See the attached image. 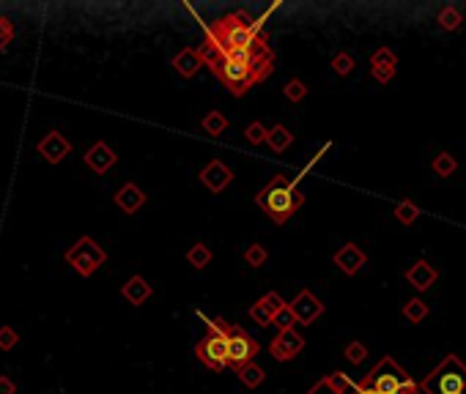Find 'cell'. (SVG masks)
<instances>
[{
	"label": "cell",
	"mask_w": 466,
	"mask_h": 394,
	"mask_svg": "<svg viewBox=\"0 0 466 394\" xmlns=\"http://www.w3.org/2000/svg\"><path fill=\"white\" fill-rule=\"evenodd\" d=\"M263 41H269V38L260 30V22L252 19L247 11H233L206 27L198 55H201V60H206L209 55H220L228 49H247V47L263 44Z\"/></svg>",
	"instance_id": "1"
},
{
	"label": "cell",
	"mask_w": 466,
	"mask_h": 394,
	"mask_svg": "<svg viewBox=\"0 0 466 394\" xmlns=\"http://www.w3.org/2000/svg\"><path fill=\"white\" fill-rule=\"evenodd\" d=\"M203 63L214 71V77L231 91L233 96H244L252 85L263 82L274 71V63H244V60H233L228 55H214Z\"/></svg>",
	"instance_id": "2"
},
{
	"label": "cell",
	"mask_w": 466,
	"mask_h": 394,
	"mask_svg": "<svg viewBox=\"0 0 466 394\" xmlns=\"http://www.w3.org/2000/svg\"><path fill=\"white\" fill-rule=\"evenodd\" d=\"M255 200H258L260 211H266L274 224H282L302 208L304 195L296 189V181H288L285 176H274L271 184L263 187Z\"/></svg>",
	"instance_id": "3"
},
{
	"label": "cell",
	"mask_w": 466,
	"mask_h": 394,
	"mask_svg": "<svg viewBox=\"0 0 466 394\" xmlns=\"http://www.w3.org/2000/svg\"><path fill=\"white\" fill-rule=\"evenodd\" d=\"M362 384H368L376 394H423L420 386L406 375V370L395 362V359H381L365 378Z\"/></svg>",
	"instance_id": "4"
},
{
	"label": "cell",
	"mask_w": 466,
	"mask_h": 394,
	"mask_svg": "<svg viewBox=\"0 0 466 394\" xmlns=\"http://www.w3.org/2000/svg\"><path fill=\"white\" fill-rule=\"evenodd\" d=\"M423 394H466V364L458 356H445L420 384Z\"/></svg>",
	"instance_id": "5"
},
{
	"label": "cell",
	"mask_w": 466,
	"mask_h": 394,
	"mask_svg": "<svg viewBox=\"0 0 466 394\" xmlns=\"http://www.w3.org/2000/svg\"><path fill=\"white\" fill-rule=\"evenodd\" d=\"M66 263L80 274V277H91L102 263H104V249L91 238V235H82L71 249H66Z\"/></svg>",
	"instance_id": "6"
},
{
	"label": "cell",
	"mask_w": 466,
	"mask_h": 394,
	"mask_svg": "<svg viewBox=\"0 0 466 394\" xmlns=\"http://www.w3.org/2000/svg\"><path fill=\"white\" fill-rule=\"evenodd\" d=\"M195 356H198L209 370H214V373L225 370V367H228V337H220V334H212V332H209V334L198 343Z\"/></svg>",
	"instance_id": "7"
},
{
	"label": "cell",
	"mask_w": 466,
	"mask_h": 394,
	"mask_svg": "<svg viewBox=\"0 0 466 394\" xmlns=\"http://www.w3.org/2000/svg\"><path fill=\"white\" fill-rule=\"evenodd\" d=\"M258 351H260V345H258L252 337H247V334L236 326L233 334L228 337V364L238 370V367L249 364V362L258 356Z\"/></svg>",
	"instance_id": "8"
},
{
	"label": "cell",
	"mask_w": 466,
	"mask_h": 394,
	"mask_svg": "<svg viewBox=\"0 0 466 394\" xmlns=\"http://www.w3.org/2000/svg\"><path fill=\"white\" fill-rule=\"evenodd\" d=\"M302 348H304V337H302L299 332H293V329H285V332H280V334L271 340L269 354H271L277 362H291L293 356H299Z\"/></svg>",
	"instance_id": "9"
},
{
	"label": "cell",
	"mask_w": 466,
	"mask_h": 394,
	"mask_svg": "<svg viewBox=\"0 0 466 394\" xmlns=\"http://www.w3.org/2000/svg\"><path fill=\"white\" fill-rule=\"evenodd\" d=\"M288 310L293 312V321L302 323V326H310L315 318L324 315V304H321L310 290H302V293L288 304Z\"/></svg>",
	"instance_id": "10"
},
{
	"label": "cell",
	"mask_w": 466,
	"mask_h": 394,
	"mask_svg": "<svg viewBox=\"0 0 466 394\" xmlns=\"http://www.w3.org/2000/svg\"><path fill=\"white\" fill-rule=\"evenodd\" d=\"M38 154L49 162V165H58V162H63V157L71 151V143L60 135V132H49L44 140H38Z\"/></svg>",
	"instance_id": "11"
},
{
	"label": "cell",
	"mask_w": 466,
	"mask_h": 394,
	"mask_svg": "<svg viewBox=\"0 0 466 394\" xmlns=\"http://www.w3.org/2000/svg\"><path fill=\"white\" fill-rule=\"evenodd\" d=\"M118 162V154L107 146V143H93L88 151H85V165L93 170V173H107L113 165Z\"/></svg>",
	"instance_id": "12"
},
{
	"label": "cell",
	"mask_w": 466,
	"mask_h": 394,
	"mask_svg": "<svg viewBox=\"0 0 466 394\" xmlns=\"http://www.w3.org/2000/svg\"><path fill=\"white\" fill-rule=\"evenodd\" d=\"M201 181H203V187H209L212 192H223L233 181V173L228 165H223L220 159H214V162H209V165L201 170Z\"/></svg>",
	"instance_id": "13"
},
{
	"label": "cell",
	"mask_w": 466,
	"mask_h": 394,
	"mask_svg": "<svg viewBox=\"0 0 466 394\" xmlns=\"http://www.w3.org/2000/svg\"><path fill=\"white\" fill-rule=\"evenodd\" d=\"M335 266H337L343 274L354 277V274L365 266V252H362L357 244H346V246H340V249L335 252Z\"/></svg>",
	"instance_id": "14"
},
{
	"label": "cell",
	"mask_w": 466,
	"mask_h": 394,
	"mask_svg": "<svg viewBox=\"0 0 466 394\" xmlns=\"http://www.w3.org/2000/svg\"><path fill=\"white\" fill-rule=\"evenodd\" d=\"M406 279H409V285H414L417 290H428V288L439 279V271H436L428 260H417V263L406 271Z\"/></svg>",
	"instance_id": "15"
},
{
	"label": "cell",
	"mask_w": 466,
	"mask_h": 394,
	"mask_svg": "<svg viewBox=\"0 0 466 394\" xmlns=\"http://www.w3.org/2000/svg\"><path fill=\"white\" fill-rule=\"evenodd\" d=\"M115 205H118L124 213H135L137 208L146 205V195H143V189H140L137 184H124V187L118 189V195H115Z\"/></svg>",
	"instance_id": "16"
},
{
	"label": "cell",
	"mask_w": 466,
	"mask_h": 394,
	"mask_svg": "<svg viewBox=\"0 0 466 394\" xmlns=\"http://www.w3.org/2000/svg\"><path fill=\"white\" fill-rule=\"evenodd\" d=\"M351 389H354V384L343 373H332V375L321 378L307 394H351Z\"/></svg>",
	"instance_id": "17"
},
{
	"label": "cell",
	"mask_w": 466,
	"mask_h": 394,
	"mask_svg": "<svg viewBox=\"0 0 466 394\" xmlns=\"http://www.w3.org/2000/svg\"><path fill=\"white\" fill-rule=\"evenodd\" d=\"M201 66H203V60H201L198 49H181V52L173 58V69H176L181 77H195Z\"/></svg>",
	"instance_id": "18"
},
{
	"label": "cell",
	"mask_w": 466,
	"mask_h": 394,
	"mask_svg": "<svg viewBox=\"0 0 466 394\" xmlns=\"http://www.w3.org/2000/svg\"><path fill=\"white\" fill-rule=\"evenodd\" d=\"M124 299H126L129 304L140 307L143 301H148V299H151V285H148L143 277H132V279L124 285Z\"/></svg>",
	"instance_id": "19"
},
{
	"label": "cell",
	"mask_w": 466,
	"mask_h": 394,
	"mask_svg": "<svg viewBox=\"0 0 466 394\" xmlns=\"http://www.w3.org/2000/svg\"><path fill=\"white\" fill-rule=\"evenodd\" d=\"M266 143H269V148L274 151V154H282L285 148H291V143H293V135L282 126V124H277V126H271L269 132H266Z\"/></svg>",
	"instance_id": "20"
},
{
	"label": "cell",
	"mask_w": 466,
	"mask_h": 394,
	"mask_svg": "<svg viewBox=\"0 0 466 394\" xmlns=\"http://www.w3.org/2000/svg\"><path fill=\"white\" fill-rule=\"evenodd\" d=\"M420 213H423V211H420V205H417V202H412V200H401V202L395 205V219H398L401 224H406V227H409V224H414V222L420 219Z\"/></svg>",
	"instance_id": "21"
},
{
	"label": "cell",
	"mask_w": 466,
	"mask_h": 394,
	"mask_svg": "<svg viewBox=\"0 0 466 394\" xmlns=\"http://www.w3.org/2000/svg\"><path fill=\"white\" fill-rule=\"evenodd\" d=\"M236 373H238V381H241L247 389L260 386V384H263V378H266V373H263L258 364H252V362H249V364H244V367H238Z\"/></svg>",
	"instance_id": "22"
},
{
	"label": "cell",
	"mask_w": 466,
	"mask_h": 394,
	"mask_svg": "<svg viewBox=\"0 0 466 394\" xmlns=\"http://www.w3.org/2000/svg\"><path fill=\"white\" fill-rule=\"evenodd\" d=\"M225 129H228V118H225L223 113L212 110L209 115H203V132H206L209 137H220Z\"/></svg>",
	"instance_id": "23"
},
{
	"label": "cell",
	"mask_w": 466,
	"mask_h": 394,
	"mask_svg": "<svg viewBox=\"0 0 466 394\" xmlns=\"http://www.w3.org/2000/svg\"><path fill=\"white\" fill-rule=\"evenodd\" d=\"M456 170H458V162H456V157H453V154L442 151V154H436V157H434V173H436L439 178H450Z\"/></svg>",
	"instance_id": "24"
},
{
	"label": "cell",
	"mask_w": 466,
	"mask_h": 394,
	"mask_svg": "<svg viewBox=\"0 0 466 394\" xmlns=\"http://www.w3.org/2000/svg\"><path fill=\"white\" fill-rule=\"evenodd\" d=\"M403 318L412 321V323H423L428 318V304L423 299H412L403 304Z\"/></svg>",
	"instance_id": "25"
},
{
	"label": "cell",
	"mask_w": 466,
	"mask_h": 394,
	"mask_svg": "<svg viewBox=\"0 0 466 394\" xmlns=\"http://www.w3.org/2000/svg\"><path fill=\"white\" fill-rule=\"evenodd\" d=\"M439 25H442V30H458L464 25V14L458 8H453V5H445L439 11Z\"/></svg>",
	"instance_id": "26"
},
{
	"label": "cell",
	"mask_w": 466,
	"mask_h": 394,
	"mask_svg": "<svg viewBox=\"0 0 466 394\" xmlns=\"http://www.w3.org/2000/svg\"><path fill=\"white\" fill-rule=\"evenodd\" d=\"M379 66V69H398V55L390 49V47H379L373 55H370V69Z\"/></svg>",
	"instance_id": "27"
},
{
	"label": "cell",
	"mask_w": 466,
	"mask_h": 394,
	"mask_svg": "<svg viewBox=\"0 0 466 394\" xmlns=\"http://www.w3.org/2000/svg\"><path fill=\"white\" fill-rule=\"evenodd\" d=\"M187 260L195 266V268H206L212 263V249L203 246V244H195L190 252H187Z\"/></svg>",
	"instance_id": "28"
},
{
	"label": "cell",
	"mask_w": 466,
	"mask_h": 394,
	"mask_svg": "<svg viewBox=\"0 0 466 394\" xmlns=\"http://www.w3.org/2000/svg\"><path fill=\"white\" fill-rule=\"evenodd\" d=\"M244 260H247V266H252V268H260V266L269 260V252H266V246H260V244H252V246H247V252H244Z\"/></svg>",
	"instance_id": "29"
},
{
	"label": "cell",
	"mask_w": 466,
	"mask_h": 394,
	"mask_svg": "<svg viewBox=\"0 0 466 394\" xmlns=\"http://www.w3.org/2000/svg\"><path fill=\"white\" fill-rule=\"evenodd\" d=\"M332 69H335V74L346 77V74L354 71V58H351L348 52H337V55L332 58Z\"/></svg>",
	"instance_id": "30"
},
{
	"label": "cell",
	"mask_w": 466,
	"mask_h": 394,
	"mask_svg": "<svg viewBox=\"0 0 466 394\" xmlns=\"http://www.w3.org/2000/svg\"><path fill=\"white\" fill-rule=\"evenodd\" d=\"M282 93H285V99H291V102H302V99L307 96V85H304L302 80H288L285 88H282Z\"/></svg>",
	"instance_id": "31"
},
{
	"label": "cell",
	"mask_w": 466,
	"mask_h": 394,
	"mask_svg": "<svg viewBox=\"0 0 466 394\" xmlns=\"http://www.w3.org/2000/svg\"><path fill=\"white\" fill-rule=\"evenodd\" d=\"M244 137H247V143H252V146H260V143H266V126H263L260 121H252V124L247 126Z\"/></svg>",
	"instance_id": "32"
},
{
	"label": "cell",
	"mask_w": 466,
	"mask_h": 394,
	"mask_svg": "<svg viewBox=\"0 0 466 394\" xmlns=\"http://www.w3.org/2000/svg\"><path fill=\"white\" fill-rule=\"evenodd\" d=\"M249 318H252L258 326H269V323H271V312H269V310L260 304V299H258V301L249 307Z\"/></svg>",
	"instance_id": "33"
},
{
	"label": "cell",
	"mask_w": 466,
	"mask_h": 394,
	"mask_svg": "<svg viewBox=\"0 0 466 394\" xmlns=\"http://www.w3.org/2000/svg\"><path fill=\"white\" fill-rule=\"evenodd\" d=\"M271 323H274L280 332H285V329H293V323H296V321H293V312L288 310V304H285V307H282V310H280V312L271 318Z\"/></svg>",
	"instance_id": "34"
},
{
	"label": "cell",
	"mask_w": 466,
	"mask_h": 394,
	"mask_svg": "<svg viewBox=\"0 0 466 394\" xmlns=\"http://www.w3.org/2000/svg\"><path fill=\"white\" fill-rule=\"evenodd\" d=\"M365 356H368V348H365L362 343H351V345L346 348V359H348L351 364H362Z\"/></svg>",
	"instance_id": "35"
},
{
	"label": "cell",
	"mask_w": 466,
	"mask_h": 394,
	"mask_svg": "<svg viewBox=\"0 0 466 394\" xmlns=\"http://www.w3.org/2000/svg\"><path fill=\"white\" fill-rule=\"evenodd\" d=\"M233 329H236V326H233V323H228V321H223V318H212V321H209V332H212V334L231 337Z\"/></svg>",
	"instance_id": "36"
},
{
	"label": "cell",
	"mask_w": 466,
	"mask_h": 394,
	"mask_svg": "<svg viewBox=\"0 0 466 394\" xmlns=\"http://www.w3.org/2000/svg\"><path fill=\"white\" fill-rule=\"evenodd\" d=\"M16 343H19V334L11 326H3L0 329V351H11Z\"/></svg>",
	"instance_id": "37"
},
{
	"label": "cell",
	"mask_w": 466,
	"mask_h": 394,
	"mask_svg": "<svg viewBox=\"0 0 466 394\" xmlns=\"http://www.w3.org/2000/svg\"><path fill=\"white\" fill-rule=\"evenodd\" d=\"M11 38H14V25H11V19L0 16V49H3Z\"/></svg>",
	"instance_id": "38"
},
{
	"label": "cell",
	"mask_w": 466,
	"mask_h": 394,
	"mask_svg": "<svg viewBox=\"0 0 466 394\" xmlns=\"http://www.w3.org/2000/svg\"><path fill=\"white\" fill-rule=\"evenodd\" d=\"M395 71H398V69H379V66H373V69H370L373 80H379V82H390V80L395 77Z\"/></svg>",
	"instance_id": "39"
},
{
	"label": "cell",
	"mask_w": 466,
	"mask_h": 394,
	"mask_svg": "<svg viewBox=\"0 0 466 394\" xmlns=\"http://www.w3.org/2000/svg\"><path fill=\"white\" fill-rule=\"evenodd\" d=\"M14 392H16L14 381H11V378H5V375H0V394H14Z\"/></svg>",
	"instance_id": "40"
},
{
	"label": "cell",
	"mask_w": 466,
	"mask_h": 394,
	"mask_svg": "<svg viewBox=\"0 0 466 394\" xmlns=\"http://www.w3.org/2000/svg\"><path fill=\"white\" fill-rule=\"evenodd\" d=\"M351 394H376V392H373V389H370L368 384H362V381H359V384H354Z\"/></svg>",
	"instance_id": "41"
}]
</instances>
